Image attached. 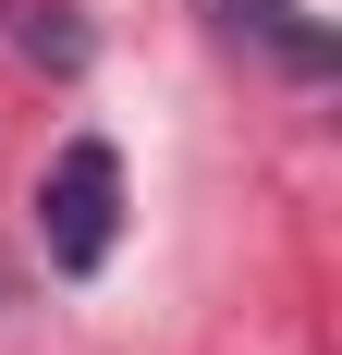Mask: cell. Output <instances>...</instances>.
<instances>
[{
    "mask_svg": "<svg viewBox=\"0 0 342 355\" xmlns=\"http://www.w3.org/2000/svg\"><path fill=\"white\" fill-rule=\"evenodd\" d=\"M220 25H233V37H269L294 73H330V37H318L294 0H220Z\"/></svg>",
    "mask_w": 342,
    "mask_h": 355,
    "instance_id": "2",
    "label": "cell"
},
{
    "mask_svg": "<svg viewBox=\"0 0 342 355\" xmlns=\"http://www.w3.org/2000/svg\"><path fill=\"white\" fill-rule=\"evenodd\" d=\"M37 245H49V270H98L110 245H123V159H110L98 135H73L49 172H37Z\"/></svg>",
    "mask_w": 342,
    "mask_h": 355,
    "instance_id": "1",
    "label": "cell"
},
{
    "mask_svg": "<svg viewBox=\"0 0 342 355\" xmlns=\"http://www.w3.org/2000/svg\"><path fill=\"white\" fill-rule=\"evenodd\" d=\"M0 294H12V257H0Z\"/></svg>",
    "mask_w": 342,
    "mask_h": 355,
    "instance_id": "3",
    "label": "cell"
}]
</instances>
